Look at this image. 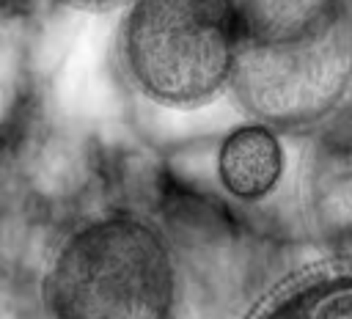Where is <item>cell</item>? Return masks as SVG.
Segmentation results:
<instances>
[{
  "label": "cell",
  "mask_w": 352,
  "mask_h": 319,
  "mask_svg": "<svg viewBox=\"0 0 352 319\" xmlns=\"http://www.w3.org/2000/svg\"><path fill=\"white\" fill-rule=\"evenodd\" d=\"M228 99L292 138L333 121L352 104V0H239Z\"/></svg>",
  "instance_id": "obj_1"
},
{
  "label": "cell",
  "mask_w": 352,
  "mask_h": 319,
  "mask_svg": "<svg viewBox=\"0 0 352 319\" xmlns=\"http://www.w3.org/2000/svg\"><path fill=\"white\" fill-rule=\"evenodd\" d=\"M187 300L179 248L143 204H102L74 217L36 278L41 319H179Z\"/></svg>",
  "instance_id": "obj_2"
},
{
  "label": "cell",
  "mask_w": 352,
  "mask_h": 319,
  "mask_svg": "<svg viewBox=\"0 0 352 319\" xmlns=\"http://www.w3.org/2000/svg\"><path fill=\"white\" fill-rule=\"evenodd\" d=\"M236 41L239 0H126L113 55L129 94L192 113L228 96Z\"/></svg>",
  "instance_id": "obj_3"
},
{
  "label": "cell",
  "mask_w": 352,
  "mask_h": 319,
  "mask_svg": "<svg viewBox=\"0 0 352 319\" xmlns=\"http://www.w3.org/2000/svg\"><path fill=\"white\" fill-rule=\"evenodd\" d=\"M305 140L300 223L324 261L352 264V104Z\"/></svg>",
  "instance_id": "obj_4"
},
{
  "label": "cell",
  "mask_w": 352,
  "mask_h": 319,
  "mask_svg": "<svg viewBox=\"0 0 352 319\" xmlns=\"http://www.w3.org/2000/svg\"><path fill=\"white\" fill-rule=\"evenodd\" d=\"M286 135L261 124L239 121L226 129L214 148V187L217 192L248 212L275 201L289 173Z\"/></svg>",
  "instance_id": "obj_5"
},
{
  "label": "cell",
  "mask_w": 352,
  "mask_h": 319,
  "mask_svg": "<svg viewBox=\"0 0 352 319\" xmlns=\"http://www.w3.org/2000/svg\"><path fill=\"white\" fill-rule=\"evenodd\" d=\"M250 319H352V264L322 261L289 275L264 294Z\"/></svg>",
  "instance_id": "obj_6"
},
{
  "label": "cell",
  "mask_w": 352,
  "mask_h": 319,
  "mask_svg": "<svg viewBox=\"0 0 352 319\" xmlns=\"http://www.w3.org/2000/svg\"><path fill=\"white\" fill-rule=\"evenodd\" d=\"M58 6H66V8H77V11H91V14H102V11H113V8H121L126 0H52Z\"/></svg>",
  "instance_id": "obj_7"
}]
</instances>
